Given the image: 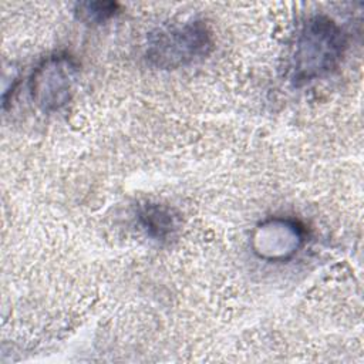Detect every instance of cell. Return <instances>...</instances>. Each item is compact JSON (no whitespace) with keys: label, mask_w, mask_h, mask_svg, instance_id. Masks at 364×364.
I'll use <instances>...</instances> for the list:
<instances>
[{"label":"cell","mask_w":364,"mask_h":364,"mask_svg":"<svg viewBox=\"0 0 364 364\" xmlns=\"http://www.w3.org/2000/svg\"><path fill=\"white\" fill-rule=\"evenodd\" d=\"M80 67L68 53H54L43 58L30 77L33 102L47 114L64 108L73 98Z\"/></svg>","instance_id":"3957f363"},{"label":"cell","mask_w":364,"mask_h":364,"mask_svg":"<svg viewBox=\"0 0 364 364\" xmlns=\"http://www.w3.org/2000/svg\"><path fill=\"white\" fill-rule=\"evenodd\" d=\"M136 222L145 235L156 242L169 240L179 228L176 212L162 203L145 202L138 208Z\"/></svg>","instance_id":"5b68a950"},{"label":"cell","mask_w":364,"mask_h":364,"mask_svg":"<svg viewBox=\"0 0 364 364\" xmlns=\"http://www.w3.org/2000/svg\"><path fill=\"white\" fill-rule=\"evenodd\" d=\"M346 46V34L333 18L309 17L296 36L290 64L293 82L303 85L328 75L343 60Z\"/></svg>","instance_id":"6da1fadb"},{"label":"cell","mask_w":364,"mask_h":364,"mask_svg":"<svg viewBox=\"0 0 364 364\" xmlns=\"http://www.w3.org/2000/svg\"><path fill=\"white\" fill-rule=\"evenodd\" d=\"M119 13L115 1H78L74 4L75 17L85 24H102Z\"/></svg>","instance_id":"8992f818"},{"label":"cell","mask_w":364,"mask_h":364,"mask_svg":"<svg viewBox=\"0 0 364 364\" xmlns=\"http://www.w3.org/2000/svg\"><path fill=\"white\" fill-rule=\"evenodd\" d=\"M213 38L200 20L165 26L151 33L146 43V61L159 70L186 67L209 54Z\"/></svg>","instance_id":"7a4b0ae2"},{"label":"cell","mask_w":364,"mask_h":364,"mask_svg":"<svg viewBox=\"0 0 364 364\" xmlns=\"http://www.w3.org/2000/svg\"><path fill=\"white\" fill-rule=\"evenodd\" d=\"M306 228L287 216H272L262 220L252 233L255 255L266 262H286L303 247Z\"/></svg>","instance_id":"277c9868"}]
</instances>
